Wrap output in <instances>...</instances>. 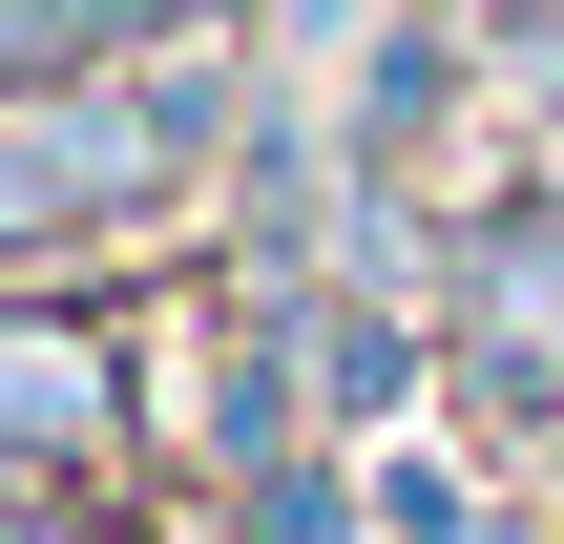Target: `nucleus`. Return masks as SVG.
Here are the masks:
<instances>
[{
    "mask_svg": "<svg viewBox=\"0 0 564 544\" xmlns=\"http://www.w3.org/2000/svg\"><path fill=\"white\" fill-rule=\"evenodd\" d=\"M105 461V335H84V294H0V482H84Z\"/></svg>",
    "mask_w": 564,
    "mask_h": 544,
    "instance_id": "2",
    "label": "nucleus"
},
{
    "mask_svg": "<svg viewBox=\"0 0 564 544\" xmlns=\"http://www.w3.org/2000/svg\"><path fill=\"white\" fill-rule=\"evenodd\" d=\"M63 84H126V21L105 0H0V105H63Z\"/></svg>",
    "mask_w": 564,
    "mask_h": 544,
    "instance_id": "3",
    "label": "nucleus"
},
{
    "mask_svg": "<svg viewBox=\"0 0 564 544\" xmlns=\"http://www.w3.org/2000/svg\"><path fill=\"white\" fill-rule=\"evenodd\" d=\"M188 189V84H63V105H0V294H84L147 210Z\"/></svg>",
    "mask_w": 564,
    "mask_h": 544,
    "instance_id": "1",
    "label": "nucleus"
},
{
    "mask_svg": "<svg viewBox=\"0 0 564 544\" xmlns=\"http://www.w3.org/2000/svg\"><path fill=\"white\" fill-rule=\"evenodd\" d=\"M0 544H147L126 503H84V482H0Z\"/></svg>",
    "mask_w": 564,
    "mask_h": 544,
    "instance_id": "4",
    "label": "nucleus"
}]
</instances>
